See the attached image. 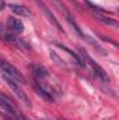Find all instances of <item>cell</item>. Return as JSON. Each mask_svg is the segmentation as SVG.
Here are the masks:
<instances>
[{
  "mask_svg": "<svg viewBox=\"0 0 119 120\" xmlns=\"http://www.w3.org/2000/svg\"><path fill=\"white\" fill-rule=\"evenodd\" d=\"M79 52H80V56H81V59L84 60V63L86 64H88L90 68L92 70V73L95 74V77L101 81V82H109V77H108V74L105 73V70L98 64V63H95L94 60L90 57V55L87 52H84V49H81V48H79Z\"/></svg>",
  "mask_w": 119,
  "mask_h": 120,
  "instance_id": "6da1fadb",
  "label": "cell"
},
{
  "mask_svg": "<svg viewBox=\"0 0 119 120\" xmlns=\"http://www.w3.org/2000/svg\"><path fill=\"white\" fill-rule=\"evenodd\" d=\"M30 67H31V70H32V73H34V75H35L36 80H45L48 77L46 68L42 67L41 64H31Z\"/></svg>",
  "mask_w": 119,
  "mask_h": 120,
  "instance_id": "ba28073f",
  "label": "cell"
},
{
  "mask_svg": "<svg viewBox=\"0 0 119 120\" xmlns=\"http://www.w3.org/2000/svg\"><path fill=\"white\" fill-rule=\"evenodd\" d=\"M8 7H10V10H11L16 15H20V17H30L31 15V10L27 6L11 3V4H8Z\"/></svg>",
  "mask_w": 119,
  "mask_h": 120,
  "instance_id": "52a82bcc",
  "label": "cell"
},
{
  "mask_svg": "<svg viewBox=\"0 0 119 120\" xmlns=\"http://www.w3.org/2000/svg\"><path fill=\"white\" fill-rule=\"evenodd\" d=\"M3 80L6 81V84L10 87V90L14 92V95L25 105V106H28V108H31V101L30 98H28V95L25 94V91L23 90V87H21V84L18 82V81H16V80H13L11 77H8V75H4L3 74Z\"/></svg>",
  "mask_w": 119,
  "mask_h": 120,
  "instance_id": "7a4b0ae2",
  "label": "cell"
},
{
  "mask_svg": "<svg viewBox=\"0 0 119 120\" xmlns=\"http://www.w3.org/2000/svg\"><path fill=\"white\" fill-rule=\"evenodd\" d=\"M0 108L8 116H18L20 115V112L17 110V108L13 103V101L7 95H4V94H0Z\"/></svg>",
  "mask_w": 119,
  "mask_h": 120,
  "instance_id": "5b68a950",
  "label": "cell"
},
{
  "mask_svg": "<svg viewBox=\"0 0 119 120\" xmlns=\"http://www.w3.org/2000/svg\"><path fill=\"white\" fill-rule=\"evenodd\" d=\"M4 7H6V1H4V0H0V11H1Z\"/></svg>",
  "mask_w": 119,
  "mask_h": 120,
  "instance_id": "30bf717a",
  "label": "cell"
},
{
  "mask_svg": "<svg viewBox=\"0 0 119 120\" xmlns=\"http://www.w3.org/2000/svg\"><path fill=\"white\" fill-rule=\"evenodd\" d=\"M73 1H74V0H73Z\"/></svg>",
  "mask_w": 119,
  "mask_h": 120,
  "instance_id": "7c38bea8",
  "label": "cell"
},
{
  "mask_svg": "<svg viewBox=\"0 0 119 120\" xmlns=\"http://www.w3.org/2000/svg\"><path fill=\"white\" fill-rule=\"evenodd\" d=\"M42 120H49V119H42Z\"/></svg>",
  "mask_w": 119,
  "mask_h": 120,
  "instance_id": "8fae6325",
  "label": "cell"
},
{
  "mask_svg": "<svg viewBox=\"0 0 119 120\" xmlns=\"http://www.w3.org/2000/svg\"><path fill=\"white\" fill-rule=\"evenodd\" d=\"M7 30L11 31L16 35H20L24 32V24L17 17H10V18H7Z\"/></svg>",
  "mask_w": 119,
  "mask_h": 120,
  "instance_id": "8992f818",
  "label": "cell"
},
{
  "mask_svg": "<svg viewBox=\"0 0 119 120\" xmlns=\"http://www.w3.org/2000/svg\"><path fill=\"white\" fill-rule=\"evenodd\" d=\"M52 1L55 3V6H56V7L59 8L60 11H62V13L64 14V18H66V20L69 21V24L71 25V28L76 31V34H77V35H79L80 38H83V39H88V36H87V35H84V32L81 31V28L79 27V24L76 22V20L73 18V14H71V11H70V10H69V8H67V7L64 6V4H63L62 1H59V0H52Z\"/></svg>",
  "mask_w": 119,
  "mask_h": 120,
  "instance_id": "3957f363",
  "label": "cell"
},
{
  "mask_svg": "<svg viewBox=\"0 0 119 120\" xmlns=\"http://www.w3.org/2000/svg\"><path fill=\"white\" fill-rule=\"evenodd\" d=\"M34 1H35V3L41 7V8H42V7H45V4H44V1H42V0H34Z\"/></svg>",
  "mask_w": 119,
  "mask_h": 120,
  "instance_id": "9c48e42d",
  "label": "cell"
},
{
  "mask_svg": "<svg viewBox=\"0 0 119 120\" xmlns=\"http://www.w3.org/2000/svg\"><path fill=\"white\" fill-rule=\"evenodd\" d=\"M0 71H1V74L11 77L13 80L18 81L20 84H24V82H25V77H24V75L11 64V63H8L7 60L0 59Z\"/></svg>",
  "mask_w": 119,
  "mask_h": 120,
  "instance_id": "277c9868",
  "label": "cell"
}]
</instances>
